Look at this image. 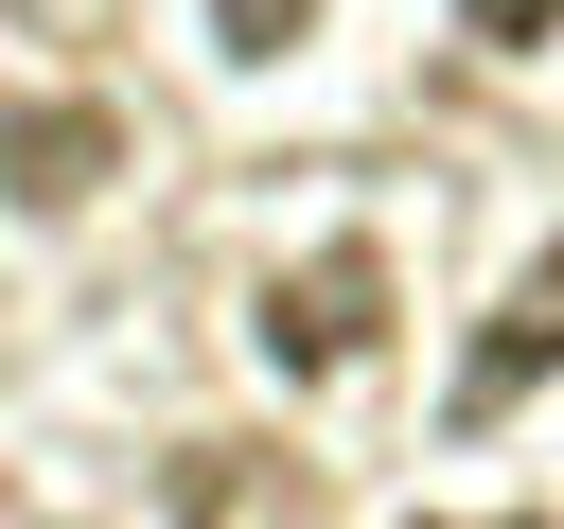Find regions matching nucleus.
<instances>
[{
  "instance_id": "20e7f679",
  "label": "nucleus",
  "mask_w": 564,
  "mask_h": 529,
  "mask_svg": "<svg viewBox=\"0 0 564 529\" xmlns=\"http://www.w3.org/2000/svg\"><path fill=\"white\" fill-rule=\"evenodd\" d=\"M176 529H300V476L264 441H194L176 458Z\"/></svg>"
},
{
  "instance_id": "f257e3e1",
  "label": "nucleus",
  "mask_w": 564,
  "mask_h": 529,
  "mask_svg": "<svg viewBox=\"0 0 564 529\" xmlns=\"http://www.w3.org/2000/svg\"><path fill=\"white\" fill-rule=\"evenodd\" d=\"M370 317H388V264H370V247H317L300 282H264V317H247V335H264L282 370H352V353H370Z\"/></svg>"
},
{
  "instance_id": "f03ea898",
  "label": "nucleus",
  "mask_w": 564,
  "mask_h": 529,
  "mask_svg": "<svg viewBox=\"0 0 564 529\" xmlns=\"http://www.w3.org/2000/svg\"><path fill=\"white\" fill-rule=\"evenodd\" d=\"M546 370H564V247H529V282L494 300V335L458 353V423H494V406H529Z\"/></svg>"
},
{
  "instance_id": "7ed1b4c3",
  "label": "nucleus",
  "mask_w": 564,
  "mask_h": 529,
  "mask_svg": "<svg viewBox=\"0 0 564 529\" xmlns=\"http://www.w3.org/2000/svg\"><path fill=\"white\" fill-rule=\"evenodd\" d=\"M106 159H123L106 106H0V194H18V212H88Z\"/></svg>"
},
{
  "instance_id": "423d86ee",
  "label": "nucleus",
  "mask_w": 564,
  "mask_h": 529,
  "mask_svg": "<svg viewBox=\"0 0 564 529\" xmlns=\"http://www.w3.org/2000/svg\"><path fill=\"white\" fill-rule=\"evenodd\" d=\"M458 18H476L494 53H546V35H564V0H458Z\"/></svg>"
},
{
  "instance_id": "0eeeda50",
  "label": "nucleus",
  "mask_w": 564,
  "mask_h": 529,
  "mask_svg": "<svg viewBox=\"0 0 564 529\" xmlns=\"http://www.w3.org/2000/svg\"><path fill=\"white\" fill-rule=\"evenodd\" d=\"M494 529H546V511H494Z\"/></svg>"
},
{
  "instance_id": "39448f33",
  "label": "nucleus",
  "mask_w": 564,
  "mask_h": 529,
  "mask_svg": "<svg viewBox=\"0 0 564 529\" xmlns=\"http://www.w3.org/2000/svg\"><path fill=\"white\" fill-rule=\"evenodd\" d=\"M300 18H317V0H212V53H282Z\"/></svg>"
}]
</instances>
